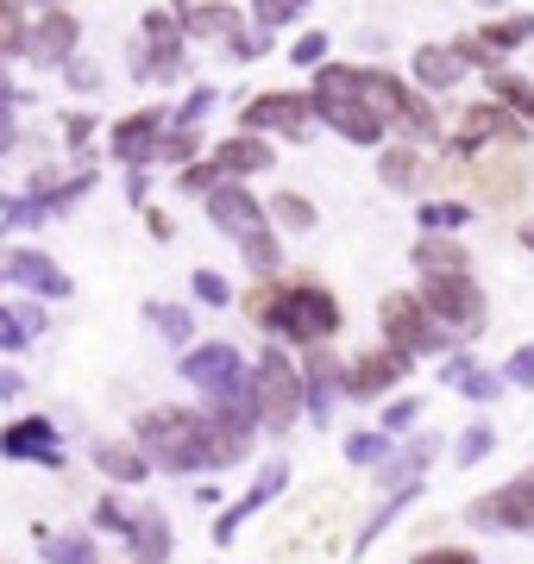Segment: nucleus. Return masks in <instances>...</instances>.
Returning <instances> with one entry per match:
<instances>
[{
	"label": "nucleus",
	"instance_id": "1",
	"mask_svg": "<svg viewBox=\"0 0 534 564\" xmlns=\"http://www.w3.org/2000/svg\"><path fill=\"white\" fill-rule=\"evenodd\" d=\"M246 314L289 345H328L340 333V302L321 282H258L246 295Z\"/></svg>",
	"mask_w": 534,
	"mask_h": 564
},
{
	"label": "nucleus",
	"instance_id": "2",
	"mask_svg": "<svg viewBox=\"0 0 534 564\" xmlns=\"http://www.w3.org/2000/svg\"><path fill=\"white\" fill-rule=\"evenodd\" d=\"M246 395H252L258 426H270V433H284V426L302 421V370H296L284 351H265V358L252 364Z\"/></svg>",
	"mask_w": 534,
	"mask_h": 564
},
{
	"label": "nucleus",
	"instance_id": "3",
	"mask_svg": "<svg viewBox=\"0 0 534 564\" xmlns=\"http://www.w3.org/2000/svg\"><path fill=\"white\" fill-rule=\"evenodd\" d=\"M352 88H359V101H365L377 120H384V126H403L409 139H434V132H440L434 107L421 101L415 88H403L391 69H352Z\"/></svg>",
	"mask_w": 534,
	"mask_h": 564
},
{
	"label": "nucleus",
	"instance_id": "4",
	"mask_svg": "<svg viewBox=\"0 0 534 564\" xmlns=\"http://www.w3.org/2000/svg\"><path fill=\"white\" fill-rule=\"evenodd\" d=\"M183 25L170 7H151L139 20V51H132V76L139 82H177L183 76Z\"/></svg>",
	"mask_w": 534,
	"mask_h": 564
},
{
	"label": "nucleus",
	"instance_id": "5",
	"mask_svg": "<svg viewBox=\"0 0 534 564\" xmlns=\"http://www.w3.org/2000/svg\"><path fill=\"white\" fill-rule=\"evenodd\" d=\"M421 307H428L447 333H478V326H484V289L472 282V270L428 276L421 282Z\"/></svg>",
	"mask_w": 534,
	"mask_h": 564
},
{
	"label": "nucleus",
	"instance_id": "6",
	"mask_svg": "<svg viewBox=\"0 0 534 564\" xmlns=\"http://www.w3.org/2000/svg\"><path fill=\"white\" fill-rule=\"evenodd\" d=\"M239 132H277V139H309L314 132V101L309 95H289V88H270V95H252L246 107H239Z\"/></svg>",
	"mask_w": 534,
	"mask_h": 564
},
{
	"label": "nucleus",
	"instance_id": "7",
	"mask_svg": "<svg viewBox=\"0 0 534 564\" xmlns=\"http://www.w3.org/2000/svg\"><path fill=\"white\" fill-rule=\"evenodd\" d=\"M377 326H384V339H391V351H440V339H447V326L434 321L428 307H421V295H384L377 302Z\"/></svg>",
	"mask_w": 534,
	"mask_h": 564
},
{
	"label": "nucleus",
	"instance_id": "8",
	"mask_svg": "<svg viewBox=\"0 0 534 564\" xmlns=\"http://www.w3.org/2000/svg\"><path fill=\"white\" fill-rule=\"evenodd\" d=\"M522 132H528V126L515 120L510 107L478 101V107H466V113H459V126H452V151H459V158H478V151H496V144H503V151H515V144H522Z\"/></svg>",
	"mask_w": 534,
	"mask_h": 564
},
{
	"label": "nucleus",
	"instance_id": "9",
	"mask_svg": "<svg viewBox=\"0 0 534 564\" xmlns=\"http://www.w3.org/2000/svg\"><path fill=\"white\" fill-rule=\"evenodd\" d=\"M76 51H83V20H76L70 7L32 13V25H25V57L39 63V69H63Z\"/></svg>",
	"mask_w": 534,
	"mask_h": 564
},
{
	"label": "nucleus",
	"instance_id": "10",
	"mask_svg": "<svg viewBox=\"0 0 534 564\" xmlns=\"http://www.w3.org/2000/svg\"><path fill=\"white\" fill-rule=\"evenodd\" d=\"M183 377L202 389L207 402H221V395H239V389H246V358L226 339H207V345H195V351H183Z\"/></svg>",
	"mask_w": 534,
	"mask_h": 564
},
{
	"label": "nucleus",
	"instance_id": "11",
	"mask_svg": "<svg viewBox=\"0 0 534 564\" xmlns=\"http://www.w3.org/2000/svg\"><path fill=\"white\" fill-rule=\"evenodd\" d=\"M164 126H170L164 107H139V113L114 120V132H107V151H114L126 170H145V163L158 158V139H164Z\"/></svg>",
	"mask_w": 534,
	"mask_h": 564
},
{
	"label": "nucleus",
	"instance_id": "12",
	"mask_svg": "<svg viewBox=\"0 0 534 564\" xmlns=\"http://www.w3.org/2000/svg\"><path fill=\"white\" fill-rule=\"evenodd\" d=\"M403 370H409V351H365V358H352L346 370H340V395L346 402H371V395H384V389L403 383Z\"/></svg>",
	"mask_w": 534,
	"mask_h": 564
},
{
	"label": "nucleus",
	"instance_id": "13",
	"mask_svg": "<svg viewBox=\"0 0 534 564\" xmlns=\"http://www.w3.org/2000/svg\"><path fill=\"white\" fill-rule=\"evenodd\" d=\"M202 202H207V220L221 226L226 239H246V232L265 226V202H252V188H246V182H233V176L214 182Z\"/></svg>",
	"mask_w": 534,
	"mask_h": 564
},
{
	"label": "nucleus",
	"instance_id": "14",
	"mask_svg": "<svg viewBox=\"0 0 534 564\" xmlns=\"http://www.w3.org/2000/svg\"><path fill=\"white\" fill-rule=\"evenodd\" d=\"M0 458H13V464H44V470H57V464H63L57 426L44 421V414H25V421H13L7 433H0Z\"/></svg>",
	"mask_w": 534,
	"mask_h": 564
},
{
	"label": "nucleus",
	"instance_id": "15",
	"mask_svg": "<svg viewBox=\"0 0 534 564\" xmlns=\"http://www.w3.org/2000/svg\"><path fill=\"white\" fill-rule=\"evenodd\" d=\"M0 282H20L25 295H39V302H63L70 295V276L44 251H7L0 258Z\"/></svg>",
	"mask_w": 534,
	"mask_h": 564
},
{
	"label": "nucleus",
	"instance_id": "16",
	"mask_svg": "<svg viewBox=\"0 0 534 564\" xmlns=\"http://www.w3.org/2000/svg\"><path fill=\"white\" fill-rule=\"evenodd\" d=\"M472 521L478 527H534V470L503 489H491V496H478Z\"/></svg>",
	"mask_w": 534,
	"mask_h": 564
},
{
	"label": "nucleus",
	"instance_id": "17",
	"mask_svg": "<svg viewBox=\"0 0 534 564\" xmlns=\"http://www.w3.org/2000/svg\"><path fill=\"white\" fill-rule=\"evenodd\" d=\"M284 484H289V464L284 458H270L265 464V470H258V484H252L246 489V496H239V502H233V508H226V514H221V521H214V540H233V533H239V527H246L252 521V514H258V508H265L270 502V496H284Z\"/></svg>",
	"mask_w": 534,
	"mask_h": 564
},
{
	"label": "nucleus",
	"instance_id": "18",
	"mask_svg": "<svg viewBox=\"0 0 534 564\" xmlns=\"http://www.w3.org/2000/svg\"><path fill=\"white\" fill-rule=\"evenodd\" d=\"M302 351H309L302 358V408H309V421H328L333 402H340V364L314 345H302Z\"/></svg>",
	"mask_w": 534,
	"mask_h": 564
},
{
	"label": "nucleus",
	"instance_id": "19",
	"mask_svg": "<svg viewBox=\"0 0 534 564\" xmlns=\"http://www.w3.org/2000/svg\"><path fill=\"white\" fill-rule=\"evenodd\" d=\"M177 13V25H183V39H233V32H246V20L233 13V7H221V0H183V7H170Z\"/></svg>",
	"mask_w": 534,
	"mask_h": 564
},
{
	"label": "nucleus",
	"instance_id": "20",
	"mask_svg": "<svg viewBox=\"0 0 534 564\" xmlns=\"http://www.w3.org/2000/svg\"><path fill=\"white\" fill-rule=\"evenodd\" d=\"M478 195H491V202H515V195H522V188H528V170H522V158H515V151H503V144H496V151H478Z\"/></svg>",
	"mask_w": 534,
	"mask_h": 564
},
{
	"label": "nucleus",
	"instance_id": "21",
	"mask_svg": "<svg viewBox=\"0 0 534 564\" xmlns=\"http://www.w3.org/2000/svg\"><path fill=\"white\" fill-rule=\"evenodd\" d=\"M126 552H132V564H170V521L158 514V508H139L132 521H126Z\"/></svg>",
	"mask_w": 534,
	"mask_h": 564
},
{
	"label": "nucleus",
	"instance_id": "22",
	"mask_svg": "<svg viewBox=\"0 0 534 564\" xmlns=\"http://www.w3.org/2000/svg\"><path fill=\"white\" fill-rule=\"evenodd\" d=\"M207 158H214V170H221V176L239 182V176H258V170H270V158H277V151H270V144L258 139V132H239V139L214 144Z\"/></svg>",
	"mask_w": 534,
	"mask_h": 564
},
{
	"label": "nucleus",
	"instance_id": "23",
	"mask_svg": "<svg viewBox=\"0 0 534 564\" xmlns=\"http://www.w3.org/2000/svg\"><path fill=\"white\" fill-rule=\"evenodd\" d=\"M95 464H102L114 484H145V477H151L145 452H139V445H126V440H102V445H95Z\"/></svg>",
	"mask_w": 534,
	"mask_h": 564
},
{
	"label": "nucleus",
	"instance_id": "24",
	"mask_svg": "<svg viewBox=\"0 0 534 564\" xmlns=\"http://www.w3.org/2000/svg\"><path fill=\"white\" fill-rule=\"evenodd\" d=\"M459 76H466V63L452 57L447 44H421V51H415V82H421V88H452Z\"/></svg>",
	"mask_w": 534,
	"mask_h": 564
},
{
	"label": "nucleus",
	"instance_id": "25",
	"mask_svg": "<svg viewBox=\"0 0 534 564\" xmlns=\"http://www.w3.org/2000/svg\"><path fill=\"white\" fill-rule=\"evenodd\" d=\"M415 263H421V276H452V270H466V251L452 239H440V232H428L415 245Z\"/></svg>",
	"mask_w": 534,
	"mask_h": 564
},
{
	"label": "nucleus",
	"instance_id": "26",
	"mask_svg": "<svg viewBox=\"0 0 534 564\" xmlns=\"http://www.w3.org/2000/svg\"><path fill=\"white\" fill-rule=\"evenodd\" d=\"M491 101L510 107L522 126H534V88H528L522 76H503V69H491Z\"/></svg>",
	"mask_w": 534,
	"mask_h": 564
},
{
	"label": "nucleus",
	"instance_id": "27",
	"mask_svg": "<svg viewBox=\"0 0 534 564\" xmlns=\"http://www.w3.org/2000/svg\"><path fill=\"white\" fill-rule=\"evenodd\" d=\"M270 220L284 226V232H314V202L309 195H296V188H284V195H270V207H265Z\"/></svg>",
	"mask_w": 534,
	"mask_h": 564
},
{
	"label": "nucleus",
	"instance_id": "28",
	"mask_svg": "<svg viewBox=\"0 0 534 564\" xmlns=\"http://www.w3.org/2000/svg\"><path fill=\"white\" fill-rule=\"evenodd\" d=\"M25 25H32L25 0H0V63L25 57Z\"/></svg>",
	"mask_w": 534,
	"mask_h": 564
},
{
	"label": "nucleus",
	"instance_id": "29",
	"mask_svg": "<svg viewBox=\"0 0 534 564\" xmlns=\"http://www.w3.org/2000/svg\"><path fill=\"white\" fill-rule=\"evenodd\" d=\"M195 151H202V132H195V126H164V139H158V158L151 163H177V170H183Z\"/></svg>",
	"mask_w": 534,
	"mask_h": 564
},
{
	"label": "nucleus",
	"instance_id": "30",
	"mask_svg": "<svg viewBox=\"0 0 534 564\" xmlns=\"http://www.w3.org/2000/svg\"><path fill=\"white\" fill-rule=\"evenodd\" d=\"M434 452H440V440H415L409 445V458H396V464H377V477H384V484H415V470H421V464L434 458Z\"/></svg>",
	"mask_w": 534,
	"mask_h": 564
},
{
	"label": "nucleus",
	"instance_id": "31",
	"mask_svg": "<svg viewBox=\"0 0 534 564\" xmlns=\"http://www.w3.org/2000/svg\"><path fill=\"white\" fill-rule=\"evenodd\" d=\"M377 176H384V188H415V176H421V158L396 144V151H384V158H377Z\"/></svg>",
	"mask_w": 534,
	"mask_h": 564
},
{
	"label": "nucleus",
	"instance_id": "32",
	"mask_svg": "<svg viewBox=\"0 0 534 564\" xmlns=\"http://www.w3.org/2000/svg\"><path fill=\"white\" fill-rule=\"evenodd\" d=\"M239 251H246V263H252V270H265V276L284 263V245H277V232H270V226L246 232V239H239Z\"/></svg>",
	"mask_w": 534,
	"mask_h": 564
},
{
	"label": "nucleus",
	"instance_id": "33",
	"mask_svg": "<svg viewBox=\"0 0 534 564\" xmlns=\"http://www.w3.org/2000/svg\"><path fill=\"white\" fill-rule=\"evenodd\" d=\"M309 13V0H252V20H258V32H277V25H296Z\"/></svg>",
	"mask_w": 534,
	"mask_h": 564
},
{
	"label": "nucleus",
	"instance_id": "34",
	"mask_svg": "<svg viewBox=\"0 0 534 564\" xmlns=\"http://www.w3.org/2000/svg\"><path fill=\"white\" fill-rule=\"evenodd\" d=\"M20 144V88L7 82V69H0V158Z\"/></svg>",
	"mask_w": 534,
	"mask_h": 564
},
{
	"label": "nucleus",
	"instance_id": "35",
	"mask_svg": "<svg viewBox=\"0 0 534 564\" xmlns=\"http://www.w3.org/2000/svg\"><path fill=\"white\" fill-rule=\"evenodd\" d=\"M466 220H472L466 202H421V226H428V232H459Z\"/></svg>",
	"mask_w": 534,
	"mask_h": 564
},
{
	"label": "nucleus",
	"instance_id": "36",
	"mask_svg": "<svg viewBox=\"0 0 534 564\" xmlns=\"http://www.w3.org/2000/svg\"><path fill=\"white\" fill-rule=\"evenodd\" d=\"M528 39H534V20H528V13H515V20L484 25V44H491V51H510V44H528Z\"/></svg>",
	"mask_w": 534,
	"mask_h": 564
},
{
	"label": "nucleus",
	"instance_id": "37",
	"mask_svg": "<svg viewBox=\"0 0 534 564\" xmlns=\"http://www.w3.org/2000/svg\"><path fill=\"white\" fill-rule=\"evenodd\" d=\"M214 182H226L221 170H214V158H189L183 170H177V188H183V195H207Z\"/></svg>",
	"mask_w": 534,
	"mask_h": 564
},
{
	"label": "nucleus",
	"instance_id": "38",
	"mask_svg": "<svg viewBox=\"0 0 534 564\" xmlns=\"http://www.w3.org/2000/svg\"><path fill=\"white\" fill-rule=\"evenodd\" d=\"M145 321L158 326V333H164L170 345H189V333H195V326H189V314H183V307H158V302H151V307H145Z\"/></svg>",
	"mask_w": 534,
	"mask_h": 564
},
{
	"label": "nucleus",
	"instance_id": "39",
	"mask_svg": "<svg viewBox=\"0 0 534 564\" xmlns=\"http://www.w3.org/2000/svg\"><path fill=\"white\" fill-rule=\"evenodd\" d=\"M491 445H496L491 426H466L459 445H452V458H459V464H484V458H491Z\"/></svg>",
	"mask_w": 534,
	"mask_h": 564
},
{
	"label": "nucleus",
	"instance_id": "40",
	"mask_svg": "<svg viewBox=\"0 0 534 564\" xmlns=\"http://www.w3.org/2000/svg\"><path fill=\"white\" fill-rule=\"evenodd\" d=\"M189 289H195V302H202V307H226V302H233V289H226L221 270H195Z\"/></svg>",
	"mask_w": 534,
	"mask_h": 564
},
{
	"label": "nucleus",
	"instance_id": "41",
	"mask_svg": "<svg viewBox=\"0 0 534 564\" xmlns=\"http://www.w3.org/2000/svg\"><path fill=\"white\" fill-rule=\"evenodd\" d=\"M221 101V95H214V88H189V101L177 107V113H170V126H202L207 120V107Z\"/></svg>",
	"mask_w": 534,
	"mask_h": 564
},
{
	"label": "nucleus",
	"instance_id": "42",
	"mask_svg": "<svg viewBox=\"0 0 534 564\" xmlns=\"http://www.w3.org/2000/svg\"><path fill=\"white\" fill-rule=\"evenodd\" d=\"M384 452H391L384 433H352V440H346V458L352 464H384Z\"/></svg>",
	"mask_w": 534,
	"mask_h": 564
},
{
	"label": "nucleus",
	"instance_id": "43",
	"mask_svg": "<svg viewBox=\"0 0 534 564\" xmlns=\"http://www.w3.org/2000/svg\"><path fill=\"white\" fill-rule=\"evenodd\" d=\"M51 564H95V545L83 533H63V540H51Z\"/></svg>",
	"mask_w": 534,
	"mask_h": 564
},
{
	"label": "nucleus",
	"instance_id": "44",
	"mask_svg": "<svg viewBox=\"0 0 534 564\" xmlns=\"http://www.w3.org/2000/svg\"><path fill=\"white\" fill-rule=\"evenodd\" d=\"M289 63H296V69L328 63V32H302V39H296V51H289Z\"/></svg>",
	"mask_w": 534,
	"mask_h": 564
},
{
	"label": "nucleus",
	"instance_id": "45",
	"mask_svg": "<svg viewBox=\"0 0 534 564\" xmlns=\"http://www.w3.org/2000/svg\"><path fill=\"white\" fill-rule=\"evenodd\" d=\"M63 82H70V88H83V95H95V88H102V69H95V63L76 51V57L63 63Z\"/></svg>",
	"mask_w": 534,
	"mask_h": 564
},
{
	"label": "nucleus",
	"instance_id": "46",
	"mask_svg": "<svg viewBox=\"0 0 534 564\" xmlns=\"http://www.w3.org/2000/svg\"><path fill=\"white\" fill-rule=\"evenodd\" d=\"M25 339H32V333L20 326V307H7V302H0V351H20Z\"/></svg>",
	"mask_w": 534,
	"mask_h": 564
},
{
	"label": "nucleus",
	"instance_id": "47",
	"mask_svg": "<svg viewBox=\"0 0 534 564\" xmlns=\"http://www.w3.org/2000/svg\"><path fill=\"white\" fill-rule=\"evenodd\" d=\"M265 44H270V32H233V39H226V51H233L239 63H252V57H265Z\"/></svg>",
	"mask_w": 534,
	"mask_h": 564
},
{
	"label": "nucleus",
	"instance_id": "48",
	"mask_svg": "<svg viewBox=\"0 0 534 564\" xmlns=\"http://www.w3.org/2000/svg\"><path fill=\"white\" fill-rule=\"evenodd\" d=\"M503 383H522V389H534V345H522L510 364H503Z\"/></svg>",
	"mask_w": 534,
	"mask_h": 564
},
{
	"label": "nucleus",
	"instance_id": "49",
	"mask_svg": "<svg viewBox=\"0 0 534 564\" xmlns=\"http://www.w3.org/2000/svg\"><path fill=\"white\" fill-rule=\"evenodd\" d=\"M459 389H466L472 402H491L496 389H503V377H484V370H466V377H459Z\"/></svg>",
	"mask_w": 534,
	"mask_h": 564
},
{
	"label": "nucleus",
	"instance_id": "50",
	"mask_svg": "<svg viewBox=\"0 0 534 564\" xmlns=\"http://www.w3.org/2000/svg\"><path fill=\"white\" fill-rule=\"evenodd\" d=\"M88 139H95V120H88V113H70V120H63V144H70V151H83Z\"/></svg>",
	"mask_w": 534,
	"mask_h": 564
},
{
	"label": "nucleus",
	"instance_id": "51",
	"mask_svg": "<svg viewBox=\"0 0 534 564\" xmlns=\"http://www.w3.org/2000/svg\"><path fill=\"white\" fill-rule=\"evenodd\" d=\"M126 521H132V514H126V508L114 502V496H107V502L95 508V527H102V533H126Z\"/></svg>",
	"mask_w": 534,
	"mask_h": 564
},
{
	"label": "nucleus",
	"instance_id": "52",
	"mask_svg": "<svg viewBox=\"0 0 534 564\" xmlns=\"http://www.w3.org/2000/svg\"><path fill=\"white\" fill-rule=\"evenodd\" d=\"M415 564H478V558L459 552V545H434V552H415Z\"/></svg>",
	"mask_w": 534,
	"mask_h": 564
},
{
	"label": "nucleus",
	"instance_id": "53",
	"mask_svg": "<svg viewBox=\"0 0 534 564\" xmlns=\"http://www.w3.org/2000/svg\"><path fill=\"white\" fill-rule=\"evenodd\" d=\"M415 408H421V402H409V395H403V402H391V408H384V433H403V426L415 421Z\"/></svg>",
	"mask_w": 534,
	"mask_h": 564
},
{
	"label": "nucleus",
	"instance_id": "54",
	"mask_svg": "<svg viewBox=\"0 0 534 564\" xmlns=\"http://www.w3.org/2000/svg\"><path fill=\"white\" fill-rule=\"evenodd\" d=\"M13 395H25V377H20V370H7V364H0V402H13Z\"/></svg>",
	"mask_w": 534,
	"mask_h": 564
},
{
	"label": "nucleus",
	"instance_id": "55",
	"mask_svg": "<svg viewBox=\"0 0 534 564\" xmlns=\"http://www.w3.org/2000/svg\"><path fill=\"white\" fill-rule=\"evenodd\" d=\"M466 370H472V358H447V364H440V377H447V383H459Z\"/></svg>",
	"mask_w": 534,
	"mask_h": 564
},
{
	"label": "nucleus",
	"instance_id": "56",
	"mask_svg": "<svg viewBox=\"0 0 534 564\" xmlns=\"http://www.w3.org/2000/svg\"><path fill=\"white\" fill-rule=\"evenodd\" d=\"M522 245H528V251H534V220H528V226H522Z\"/></svg>",
	"mask_w": 534,
	"mask_h": 564
},
{
	"label": "nucleus",
	"instance_id": "57",
	"mask_svg": "<svg viewBox=\"0 0 534 564\" xmlns=\"http://www.w3.org/2000/svg\"><path fill=\"white\" fill-rule=\"evenodd\" d=\"M25 7H39V13H44V7H63V0H25Z\"/></svg>",
	"mask_w": 534,
	"mask_h": 564
},
{
	"label": "nucleus",
	"instance_id": "58",
	"mask_svg": "<svg viewBox=\"0 0 534 564\" xmlns=\"http://www.w3.org/2000/svg\"><path fill=\"white\" fill-rule=\"evenodd\" d=\"M478 7H503V0H478Z\"/></svg>",
	"mask_w": 534,
	"mask_h": 564
}]
</instances>
